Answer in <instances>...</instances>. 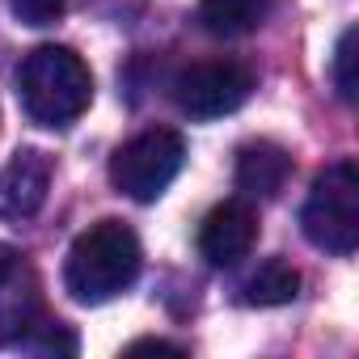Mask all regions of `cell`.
Here are the masks:
<instances>
[{
  "instance_id": "cell-12",
  "label": "cell",
  "mask_w": 359,
  "mask_h": 359,
  "mask_svg": "<svg viewBox=\"0 0 359 359\" xmlns=\"http://www.w3.org/2000/svg\"><path fill=\"white\" fill-rule=\"evenodd\" d=\"M34 330H39V334H34V338H30V334L18 338V346H26V351H47V355H72V351H76V338L68 334V325L43 321V325H34Z\"/></svg>"
},
{
  "instance_id": "cell-2",
  "label": "cell",
  "mask_w": 359,
  "mask_h": 359,
  "mask_svg": "<svg viewBox=\"0 0 359 359\" xmlns=\"http://www.w3.org/2000/svg\"><path fill=\"white\" fill-rule=\"evenodd\" d=\"M140 262V237L123 220H97L72 241L64 262V287L81 304H106L135 283Z\"/></svg>"
},
{
  "instance_id": "cell-10",
  "label": "cell",
  "mask_w": 359,
  "mask_h": 359,
  "mask_svg": "<svg viewBox=\"0 0 359 359\" xmlns=\"http://www.w3.org/2000/svg\"><path fill=\"white\" fill-rule=\"evenodd\" d=\"M245 304H258V309H279V304H292L300 296V271L283 258H266L250 279H245Z\"/></svg>"
},
{
  "instance_id": "cell-13",
  "label": "cell",
  "mask_w": 359,
  "mask_h": 359,
  "mask_svg": "<svg viewBox=\"0 0 359 359\" xmlns=\"http://www.w3.org/2000/svg\"><path fill=\"white\" fill-rule=\"evenodd\" d=\"M72 0H13V13L26 26H55L68 13Z\"/></svg>"
},
{
  "instance_id": "cell-7",
  "label": "cell",
  "mask_w": 359,
  "mask_h": 359,
  "mask_svg": "<svg viewBox=\"0 0 359 359\" xmlns=\"http://www.w3.org/2000/svg\"><path fill=\"white\" fill-rule=\"evenodd\" d=\"M254 245H258V212L245 199H229L212 208L208 220L199 224V254L220 271L245 262Z\"/></svg>"
},
{
  "instance_id": "cell-3",
  "label": "cell",
  "mask_w": 359,
  "mask_h": 359,
  "mask_svg": "<svg viewBox=\"0 0 359 359\" xmlns=\"http://www.w3.org/2000/svg\"><path fill=\"white\" fill-rule=\"evenodd\" d=\"M300 229L317 250L334 258L355 254L359 245V169L355 161H334L313 177V191L300 212Z\"/></svg>"
},
{
  "instance_id": "cell-1",
  "label": "cell",
  "mask_w": 359,
  "mask_h": 359,
  "mask_svg": "<svg viewBox=\"0 0 359 359\" xmlns=\"http://www.w3.org/2000/svg\"><path fill=\"white\" fill-rule=\"evenodd\" d=\"M18 97L30 123L72 127L93 102V72L72 47H34L18 68Z\"/></svg>"
},
{
  "instance_id": "cell-9",
  "label": "cell",
  "mask_w": 359,
  "mask_h": 359,
  "mask_svg": "<svg viewBox=\"0 0 359 359\" xmlns=\"http://www.w3.org/2000/svg\"><path fill=\"white\" fill-rule=\"evenodd\" d=\"M275 9V0H199V26L216 39L254 34Z\"/></svg>"
},
{
  "instance_id": "cell-14",
  "label": "cell",
  "mask_w": 359,
  "mask_h": 359,
  "mask_svg": "<svg viewBox=\"0 0 359 359\" xmlns=\"http://www.w3.org/2000/svg\"><path fill=\"white\" fill-rule=\"evenodd\" d=\"M135 351H161V355H187L182 346H173V342H161V338H140V342H131V346H127V355H135Z\"/></svg>"
},
{
  "instance_id": "cell-11",
  "label": "cell",
  "mask_w": 359,
  "mask_h": 359,
  "mask_svg": "<svg viewBox=\"0 0 359 359\" xmlns=\"http://www.w3.org/2000/svg\"><path fill=\"white\" fill-rule=\"evenodd\" d=\"M355 39L359 30H342L338 47H334V85H338V97L342 102H355L359 97V81H355Z\"/></svg>"
},
{
  "instance_id": "cell-5",
  "label": "cell",
  "mask_w": 359,
  "mask_h": 359,
  "mask_svg": "<svg viewBox=\"0 0 359 359\" xmlns=\"http://www.w3.org/2000/svg\"><path fill=\"white\" fill-rule=\"evenodd\" d=\"M254 93V72L237 60H203L177 72L173 81V102L191 118H224L241 110Z\"/></svg>"
},
{
  "instance_id": "cell-15",
  "label": "cell",
  "mask_w": 359,
  "mask_h": 359,
  "mask_svg": "<svg viewBox=\"0 0 359 359\" xmlns=\"http://www.w3.org/2000/svg\"><path fill=\"white\" fill-rule=\"evenodd\" d=\"M13 275H18V250L0 241V287H5Z\"/></svg>"
},
{
  "instance_id": "cell-6",
  "label": "cell",
  "mask_w": 359,
  "mask_h": 359,
  "mask_svg": "<svg viewBox=\"0 0 359 359\" xmlns=\"http://www.w3.org/2000/svg\"><path fill=\"white\" fill-rule=\"evenodd\" d=\"M51 156L39 152V148H18L9 156V165L0 169V220H30L43 212L47 203V191H51Z\"/></svg>"
},
{
  "instance_id": "cell-8",
  "label": "cell",
  "mask_w": 359,
  "mask_h": 359,
  "mask_svg": "<svg viewBox=\"0 0 359 359\" xmlns=\"http://www.w3.org/2000/svg\"><path fill=\"white\" fill-rule=\"evenodd\" d=\"M287 177H292L287 148L258 140V144H245L237 152V191H245L250 199H275L287 187Z\"/></svg>"
},
{
  "instance_id": "cell-4",
  "label": "cell",
  "mask_w": 359,
  "mask_h": 359,
  "mask_svg": "<svg viewBox=\"0 0 359 359\" xmlns=\"http://www.w3.org/2000/svg\"><path fill=\"white\" fill-rule=\"evenodd\" d=\"M182 161H187V140L173 127H152V131L131 135L110 156V182L118 195H127L135 203H152L169 191Z\"/></svg>"
}]
</instances>
